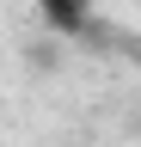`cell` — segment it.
Instances as JSON below:
<instances>
[{
    "label": "cell",
    "mask_w": 141,
    "mask_h": 147,
    "mask_svg": "<svg viewBox=\"0 0 141 147\" xmlns=\"http://www.w3.org/2000/svg\"><path fill=\"white\" fill-rule=\"evenodd\" d=\"M37 6H43L49 25L67 31V37H80V31H86V18H92V0H37Z\"/></svg>",
    "instance_id": "obj_1"
}]
</instances>
